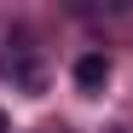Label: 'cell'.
I'll use <instances>...</instances> for the list:
<instances>
[{
	"mask_svg": "<svg viewBox=\"0 0 133 133\" xmlns=\"http://www.w3.org/2000/svg\"><path fill=\"white\" fill-rule=\"evenodd\" d=\"M104 81H110V58L104 52H81L75 58V87L81 93H104Z\"/></svg>",
	"mask_w": 133,
	"mask_h": 133,
	"instance_id": "1",
	"label": "cell"
},
{
	"mask_svg": "<svg viewBox=\"0 0 133 133\" xmlns=\"http://www.w3.org/2000/svg\"><path fill=\"white\" fill-rule=\"evenodd\" d=\"M0 133H6V116H0Z\"/></svg>",
	"mask_w": 133,
	"mask_h": 133,
	"instance_id": "2",
	"label": "cell"
}]
</instances>
